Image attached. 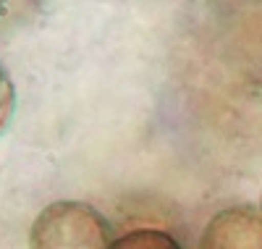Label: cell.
<instances>
[{"mask_svg":"<svg viewBox=\"0 0 262 249\" xmlns=\"http://www.w3.org/2000/svg\"><path fill=\"white\" fill-rule=\"evenodd\" d=\"M13 110H16V89H13L8 71L3 69V63H0V137H3L11 126Z\"/></svg>","mask_w":262,"mask_h":249,"instance_id":"cell-4","label":"cell"},{"mask_svg":"<svg viewBox=\"0 0 262 249\" xmlns=\"http://www.w3.org/2000/svg\"><path fill=\"white\" fill-rule=\"evenodd\" d=\"M111 249H181V244L170 234L158 229H134L118 236Z\"/></svg>","mask_w":262,"mask_h":249,"instance_id":"cell-3","label":"cell"},{"mask_svg":"<svg viewBox=\"0 0 262 249\" xmlns=\"http://www.w3.org/2000/svg\"><path fill=\"white\" fill-rule=\"evenodd\" d=\"M111 223L90 202L58 199L34 218L29 249H111Z\"/></svg>","mask_w":262,"mask_h":249,"instance_id":"cell-1","label":"cell"},{"mask_svg":"<svg viewBox=\"0 0 262 249\" xmlns=\"http://www.w3.org/2000/svg\"><path fill=\"white\" fill-rule=\"evenodd\" d=\"M200 249H262V210L231 205L215 213L200 236Z\"/></svg>","mask_w":262,"mask_h":249,"instance_id":"cell-2","label":"cell"},{"mask_svg":"<svg viewBox=\"0 0 262 249\" xmlns=\"http://www.w3.org/2000/svg\"><path fill=\"white\" fill-rule=\"evenodd\" d=\"M0 13H3V6H0Z\"/></svg>","mask_w":262,"mask_h":249,"instance_id":"cell-5","label":"cell"}]
</instances>
